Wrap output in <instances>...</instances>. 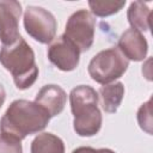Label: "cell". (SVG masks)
Here are the masks:
<instances>
[{
	"label": "cell",
	"instance_id": "cell-1",
	"mask_svg": "<svg viewBox=\"0 0 153 153\" xmlns=\"http://www.w3.org/2000/svg\"><path fill=\"white\" fill-rule=\"evenodd\" d=\"M50 120L49 114L35 102L17 99L11 103L0 121V131L18 140L42 131Z\"/></svg>",
	"mask_w": 153,
	"mask_h": 153
},
{
	"label": "cell",
	"instance_id": "cell-2",
	"mask_svg": "<svg viewBox=\"0 0 153 153\" xmlns=\"http://www.w3.org/2000/svg\"><path fill=\"white\" fill-rule=\"evenodd\" d=\"M98 93L88 85H79L69 93L71 110L74 116L73 128L80 136H93L102 127L98 109Z\"/></svg>",
	"mask_w": 153,
	"mask_h": 153
},
{
	"label": "cell",
	"instance_id": "cell-3",
	"mask_svg": "<svg viewBox=\"0 0 153 153\" xmlns=\"http://www.w3.org/2000/svg\"><path fill=\"white\" fill-rule=\"evenodd\" d=\"M0 62L12 74L14 84L19 90L31 87L38 76L33 50L23 37H19L13 44L2 45Z\"/></svg>",
	"mask_w": 153,
	"mask_h": 153
},
{
	"label": "cell",
	"instance_id": "cell-4",
	"mask_svg": "<svg viewBox=\"0 0 153 153\" xmlns=\"http://www.w3.org/2000/svg\"><path fill=\"white\" fill-rule=\"evenodd\" d=\"M129 66V61L118 48H109L99 51L88 63V74L98 84H111L121 78Z\"/></svg>",
	"mask_w": 153,
	"mask_h": 153
},
{
	"label": "cell",
	"instance_id": "cell-5",
	"mask_svg": "<svg viewBox=\"0 0 153 153\" xmlns=\"http://www.w3.org/2000/svg\"><path fill=\"white\" fill-rule=\"evenodd\" d=\"M24 27L32 38L47 44L55 38L57 23L55 17L43 7L27 6L24 12Z\"/></svg>",
	"mask_w": 153,
	"mask_h": 153
},
{
	"label": "cell",
	"instance_id": "cell-6",
	"mask_svg": "<svg viewBox=\"0 0 153 153\" xmlns=\"http://www.w3.org/2000/svg\"><path fill=\"white\" fill-rule=\"evenodd\" d=\"M94 27L96 19L92 13L86 10H79L69 17L63 35L79 48L80 53H82L88 50L93 43Z\"/></svg>",
	"mask_w": 153,
	"mask_h": 153
},
{
	"label": "cell",
	"instance_id": "cell-7",
	"mask_svg": "<svg viewBox=\"0 0 153 153\" xmlns=\"http://www.w3.org/2000/svg\"><path fill=\"white\" fill-rule=\"evenodd\" d=\"M80 50L65 35L59 36L48 48V59L59 69L69 72L79 65Z\"/></svg>",
	"mask_w": 153,
	"mask_h": 153
},
{
	"label": "cell",
	"instance_id": "cell-8",
	"mask_svg": "<svg viewBox=\"0 0 153 153\" xmlns=\"http://www.w3.org/2000/svg\"><path fill=\"white\" fill-rule=\"evenodd\" d=\"M22 6L14 0L0 1V39L4 45L13 44L19 37L18 24Z\"/></svg>",
	"mask_w": 153,
	"mask_h": 153
},
{
	"label": "cell",
	"instance_id": "cell-9",
	"mask_svg": "<svg viewBox=\"0 0 153 153\" xmlns=\"http://www.w3.org/2000/svg\"><path fill=\"white\" fill-rule=\"evenodd\" d=\"M120 51L126 56V59L133 61H141L146 57L148 45L143 35L135 29L126 30L118 39Z\"/></svg>",
	"mask_w": 153,
	"mask_h": 153
},
{
	"label": "cell",
	"instance_id": "cell-10",
	"mask_svg": "<svg viewBox=\"0 0 153 153\" xmlns=\"http://www.w3.org/2000/svg\"><path fill=\"white\" fill-rule=\"evenodd\" d=\"M67 100V94L59 85H45L36 94L35 103L42 106L50 117L57 116L62 112Z\"/></svg>",
	"mask_w": 153,
	"mask_h": 153
},
{
	"label": "cell",
	"instance_id": "cell-11",
	"mask_svg": "<svg viewBox=\"0 0 153 153\" xmlns=\"http://www.w3.org/2000/svg\"><path fill=\"white\" fill-rule=\"evenodd\" d=\"M98 93V99H100L102 109L108 114H114L117 111L118 106L124 96V86L122 82H111L103 85Z\"/></svg>",
	"mask_w": 153,
	"mask_h": 153
},
{
	"label": "cell",
	"instance_id": "cell-12",
	"mask_svg": "<svg viewBox=\"0 0 153 153\" xmlns=\"http://www.w3.org/2000/svg\"><path fill=\"white\" fill-rule=\"evenodd\" d=\"M128 22L131 25V29L137 30L139 32L149 30L151 22V10L147 4L142 1H134L128 8Z\"/></svg>",
	"mask_w": 153,
	"mask_h": 153
},
{
	"label": "cell",
	"instance_id": "cell-13",
	"mask_svg": "<svg viewBox=\"0 0 153 153\" xmlns=\"http://www.w3.org/2000/svg\"><path fill=\"white\" fill-rule=\"evenodd\" d=\"M31 153H65V145L59 136L51 133H42L33 139Z\"/></svg>",
	"mask_w": 153,
	"mask_h": 153
},
{
	"label": "cell",
	"instance_id": "cell-14",
	"mask_svg": "<svg viewBox=\"0 0 153 153\" xmlns=\"http://www.w3.org/2000/svg\"><path fill=\"white\" fill-rule=\"evenodd\" d=\"M124 5L126 1H88L92 13L98 17H108L117 13Z\"/></svg>",
	"mask_w": 153,
	"mask_h": 153
},
{
	"label": "cell",
	"instance_id": "cell-15",
	"mask_svg": "<svg viewBox=\"0 0 153 153\" xmlns=\"http://www.w3.org/2000/svg\"><path fill=\"white\" fill-rule=\"evenodd\" d=\"M137 122L142 130L147 134H152V98L140 106L137 111Z\"/></svg>",
	"mask_w": 153,
	"mask_h": 153
},
{
	"label": "cell",
	"instance_id": "cell-16",
	"mask_svg": "<svg viewBox=\"0 0 153 153\" xmlns=\"http://www.w3.org/2000/svg\"><path fill=\"white\" fill-rule=\"evenodd\" d=\"M0 153H23L20 140L6 134H0Z\"/></svg>",
	"mask_w": 153,
	"mask_h": 153
},
{
	"label": "cell",
	"instance_id": "cell-17",
	"mask_svg": "<svg viewBox=\"0 0 153 153\" xmlns=\"http://www.w3.org/2000/svg\"><path fill=\"white\" fill-rule=\"evenodd\" d=\"M72 153H115L114 151L109 149V148H99V149H94L92 147H79L76 149H74Z\"/></svg>",
	"mask_w": 153,
	"mask_h": 153
},
{
	"label": "cell",
	"instance_id": "cell-18",
	"mask_svg": "<svg viewBox=\"0 0 153 153\" xmlns=\"http://www.w3.org/2000/svg\"><path fill=\"white\" fill-rule=\"evenodd\" d=\"M5 98H6V92H5V88H4L2 84H0V108L2 106V104L5 102Z\"/></svg>",
	"mask_w": 153,
	"mask_h": 153
}]
</instances>
